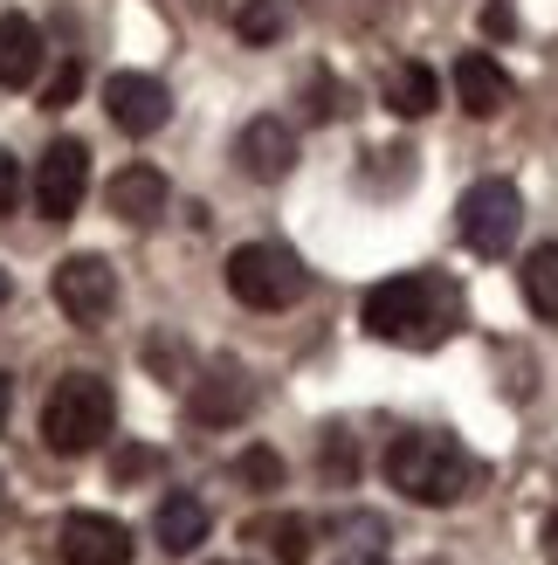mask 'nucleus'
<instances>
[{"mask_svg": "<svg viewBox=\"0 0 558 565\" xmlns=\"http://www.w3.org/2000/svg\"><path fill=\"white\" fill-rule=\"evenodd\" d=\"M524 303L538 310V318L558 324V242H538L532 263H524Z\"/></svg>", "mask_w": 558, "mask_h": 565, "instance_id": "18", "label": "nucleus"}, {"mask_svg": "<svg viewBox=\"0 0 558 565\" xmlns=\"http://www.w3.org/2000/svg\"><path fill=\"white\" fill-rule=\"evenodd\" d=\"M21 207V166H14V152H0V214H14Z\"/></svg>", "mask_w": 558, "mask_h": 565, "instance_id": "23", "label": "nucleus"}, {"mask_svg": "<svg viewBox=\"0 0 558 565\" xmlns=\"http://www.w3.org/2000/svg\"><path fill=\"white\" fill-rule=\"evenodd\" d=\"M0 303H8V269H0Z\"/></svg>", "mask_w": 558, "mask_h": 565, "instance_id": "26", "label": "nucleus"}, {"mask_svg": "<svg viewBox=\"0 0 558 565\" xmlns=\"http://www.w3.org/2000/svg\"><path fill=\"white\" fill-rule=\"evenodd\" d=\"M235 159H242L248 180H290V166H297V131H290L283 118H248L242 138H235Z\"/></svg>", "mask_w": 558, "mask_h": 565, "instance_id": "10", "label": "nucleus"}, {"mask_svg": "<svg viewBox=\"0 0 558 565\" xmlns=\"http://www.w3.org/2000/svg\"><path fill=\"white\" fill-rule=\"evenodd\" d=\"M434 97H441V83L428 63H394V76H386V110L394 118H428Z\"/></svg>", "mask_w": 558, "mask_h": 565, "instance_id": "16", "label": "nucleus"}, {"mask_svg": "<svg viewBox=\"0 0 558 565\" xmlns=\"http://www.w3.org/2000/svg\"><path fill=\"white\" fill-rule=\"evenodd\" d=\"M290 21H297V0H242V8H235V35L248 49H269V42L290 35Z\"/></svg>", "mask_w": 558, "mask_h": 565, "instance_id": "17", "label": "nucleus"}, {"mask_svg": "<svg viewBox=\"0 0 558 565\" xmlns=\"http://www.w3.org/2000/svg\"><path fill=\"white\" fill-rule=\"evenodd\" d=\"M476 456L455 441V435H394L386 448V483H394L407 503H421V511H449L476 490Z\"/></svg>", "mask_w": 558, "mask_h": 565, "instance_id": "2", "label": "nucleus"}, {"mask_svg": "<svg viewBox=\"0 0 558 565\" xmlns=\"http://www.w3.org/2000/svg\"><path fill=\"white\" fill-rule=\"evenodd\" d=\"M262 539L276 545V565H311V524L303 518H276Z\"/></svg>", "mask_w": 558, "mask_h": 565, "instance_id": "19", "label": "nucleus"}, {"mask_svg": "<svg viewBox=\"0 0 558 565\" xmlns=\"http://www.w3.org/2000/svg\"><path fill=\"white\" fill-rule=\"evenodd\" d=\"M8 401H14V380L0 373V428H8Z\"/></svg>", "mask_w": 558, "mask_h": 565, "instance_id": "25", "label": "nucleus"}, {"mask_svg": "<svg viewBox=\"0 0 558 565\" xmlns=\"http://www.w3.org/2000/svg\"><path fill=\"white\" fill-rule=\"evenodd\" d=\"M0 503H8V497H0Z\"/></svg>", "mask_w": 558, "mask_h": 565, "instance_id": "27", "label": "nucleus"}, {"mask_svg": "<svg viewBox=\"0 0 558 565\" xmlns=\"http://www.w3.org/2000/svg\"><path fill=\"white\" fill-rule=\"evenodd\" d=\"M110 420H118L110 386L97 373H63L55 393L42 401V441L55 448V456H90V448L110 435Z\"/></svg>", "mask_w": 558, "mask_h": 565, "instance_id": "3", "label": "nucleus"}, {"mask_svg": "<svg viewBox=\"0 0 558 565\" xmlns=\"http://www.w3.org/2000/svg\"><path fill=\"white\" fill-rule=\"evenodd\" d=\"M517 221H524V201H517L511 180H476L462 193V207H455V228H462V242L476 248V256H511Z\"/></svg>", "mask_w": 558, "mask_h": 565, "instance_id": "5", "label": "nucleus"}, {"mask_svg": "<svg viewBox=\"0 0 558 565\" xmlns=\"http://www.w3.org/2000/svg\"><path fill=\"white\" fill-rule=\"evenodd\" d=\"M55 303L69 310V324H104L118 310V269L104 256H63L55 263Z\"/></svg>", "mask_w": 558, "mask_h": 565, "instance_id": "7", "label": "nucleus"}, {"mask_svg": "<svg viewBox=\"0 0 558 565\" xmlns=\"http://www.w3.org/2000/svg\"><path fill=\"white\" fill-rule=\"evenodd\" d=\"M193 420H201V428H235V420L248 414V373L235 359H221L214 373H201V386H193Z\"/></svg>", "mask_w": 558, "mask_h": 565, "instance_id": "12", "label": "nucleus"}, {"mask_svg": "<svg viewBox=\"0 0 558 565\" xmlns=\"http://www.w3.org/2000/svg\"><path fill=\"white\" fill-rule=\"evenodd\" d=\"M104 110H110V125L125 138H152L165 118H173V90H165L159 76H146V70H118L104 83Z\"/></svg>", "mask_w": 558, "mask_h": 565, "instance_id": "8", "label": "nucleus"}, {"mask_svg": "<svg viewBox=\"0 0 558 565\" xmlns=\"http://www.w3.org/2000/svg\"><path fill=\"white\" fill-rule=\"evenodd\" d=\"M228 290L248 310H290L303 290H311V269H303L290 248H276V242H242L228 256Z\"/></svg>", "mask_w": 558, "mask_h": 565, "instance_id": "4", "label": "nucleus"}, {"mask_svg": "<svg viewBox=\"0 0 558 565\" xmlns=\"http://www.w3.org/2000/svg\"><path fill=\"white\" fill-rule=\"evenodd\" d=\"M235 476H242L248 490H283V456H276V448H242Z\"/></svg>", "mask_w": 558, "mask_h": 565, "instance_id": "20", "label": "nucleus"}, {"mask_svg": "<svg viewBox=\"0 0 558 565\" xmlns=\"http://www.w3.org/2000/svg\"><path fill=\"white\" fill-rule=\"evenodd\" d=\"M55 552L63 565H131V531L104 511H69L55 531Z\"/></svg>", "mask_w": 558, "mask_h": 565, "instance_id": "9", "label": "nucleus"}, {"mask_svg": "<svg viewBox=\"0 0 558 565\" xmlns=\"http://www.w3.org/2000/svg\"><path fill=\"white\" fill-rule=\"evenodd\" d=\"M42 28L28 14H0V90H28L42 76Z\"/></svg>", "mask_w": 558, "mask_h": 565, "instance_id": "14", "label": "nucleus"}, {"mask_svg": "<svg viewBox=\"0 0 558 565\" xmlns=\"http://www.w3.org/2000/svg\"><path fill=\"white\" fill-rule=\"evenodd\" d=\"M358 324H366L373 338H386V345H441L455 324V290L441 276H386L366 290V303H358Z\"/></svg>", "mask_w": 558, "mask_h": 565, "instance_id": "1", "label": "nucleus"}, {"mask_svg": "<svg viewBox=\"0 0 558 565\" xmlns=\"http://www.w3.org/2000/svg\"><path fill=\"white\" fill-rule=\"evenodd\" d=\"M152 469H159L152 448H125V456L110 462V476H118V483H138V476H152Z\"/></svg>", "mask_w": 558, "mask_h": 565, "instance_id": "22", "label": "nucleus"}, {"mask_svg": "<svg viewBox=\"0 0 558 565\" xmlns=\"http://www.w3.org/2000/svg\"><path fill=\"white\" fill-rule=\"evenodd\" d=\"M90 193V146L83 138H55V146L35 159V207L42 221H69Z\"/></svg>", "mask_w": 558, "mask_h": 565, "instance_id": "6", "label": "nucleus"}, {"mask_svg": "<svg viewBox=\"0 0 558 565\" xmlns=\"http://www.w3.org/2000/svg\"><path fill=\"white\" fill-rule=\"evenodd\" d=\"M517 97V83L504 76V63L496 55H483V49H469L462 63H455V104L469 110V118H496Z\"/></svg>", "mask_w": 558, "mask_h": 565, "instance_id": "11", "label": "nucleus"}, {"mask_svg": "<svg viewBox=\"0 0 558 565\" xmlns=\"http://www.w3.org/2000/svg\"><path fill=\"white\" fill-rule=\"evenodd\" d=\"M152 539L173 552V558H186L193 545L207 539V503H201V497H186V490H173V497L159 503V518H152Z\"/></svg>", "mask_w": 558, "mask_h": 565, "instance_id": "15", "label": "nucleus"}, {"mask_svg": "<svg viewBox=\"0 0 558 565\" xmlns=\"http://www.w3.org/2000/svg\"><path fill=\"white\" fill-rule=\"evenodd\" d=\"M545 558L558 565V511H551V524H545Z\"/></svg>", "mask_w": 558, "mask_h": 565, "instance_id": "24", "label": "nucleus"}, {"mask_svg": "<svg viewBox=\"0 0 558 565\" xmlns=\"http://www.w3.org/2000/svg\"><path fill=\"white\" fill-rule=\"evenodd\" d=\"M165 193H173V186H165L159 166H125V173L110 180L104 201H110V214H118V221H131V228H152V221L165 214Z\"/></svg>", "mask_w": 558, "mask_h": 565, "instance_id": "13", "label": "nucleus"}, {"mask_svg": "<svg viewBox=\"0 0 558 565\" xmlns=\"http://www.w3.org/2000/svg\"><path fill=\"white\" fill-rule=\"evenodd\" d=\"M76 90H83V70H76V63H63V70L42 83V104H49V110H63V104H76Z\"/></svg>", "mask_w": 558, "mask_h": 565, "instance_id": "21", "label": "nucleus"}]
</instances>
